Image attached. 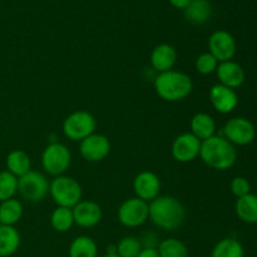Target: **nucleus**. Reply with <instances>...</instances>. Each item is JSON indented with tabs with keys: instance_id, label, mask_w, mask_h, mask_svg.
Segmentation results:
<instances>
[{
	"instance_id": "f257e3e1",
	"label": "nucleus",
	"mask_w": 257,
	"mask_h": 257,
	"mask_svg": "<svg viewBox=\"0 0 257 257\" xmlns=\"http://www.w3.org/2000/svg\"><path fill=\"white\" fill-rule=\"evenodd\" d=\"M150 220L156 227L165 231H175L182 226L186 217L185 206L173 196H158L148 203Z\"/></svg>"
},
{
	"instance_id": "f03ea898",
	"label": "nucleus",
	"mask_w": 257,
	"mask_h": 257,
	"mask_svg": "<svg viewBox=\"0 0 257 257\" xmlns=\"http://www.w3.org/2000/svg\"><path fill=\"white\" fill-rule=\"evenodd\" d=\"M200 158L213 170L226 171L236 163L237 151L223 136H213L201 143Z\"/></svg>"
},
{
	"instance_id": "7ed1b4c3",
	"label": "nucleus",
	"mask_w": 257,
	"mask_h": 257,
	"mask_svg": "<svg viewBox=\"0 0 257 257\" xmlns=\"http://www.w3.org/2000/svg\"><path fill=\"white\" fill-rule=\"evenodd\" d=\"M153 85L158 97L172 103L186 99L193 90L192 78L185 72L175 69L158 73Z\"/></svg>"
},
{
	"instance_id": "20e7f679",
	"label": "nucleus",
	"mask_w": 257,
	"mask_h": 257,
	"mask_svg": "<svg viewBox=\"0 0 257 257\" xmlns=\"http://www.w3.org/2000/svg\"><path fill=\"white\" fill-rule=\"evenodd\" d=\"M49 195L59 207L73 208L82 201L83 190L77 180L62 175L49 182Z\"/></svg>"
},
{
	"instance_id": "39448f33",
	"label": "nucleus",
	"mask_w": 257,
	"mask_h": 257,
	"mask_svg": "<svg viewBox=\"0 0 257 257\" xmlns=\"http://www.w3.org/2000/svg\"><path fill=\"white\" fill-rule=\"evenodd\" d=\"M72 163L69 148L60 142H50L42 153V167L53 177L64 175Z\"/></svg>"
},
{
	"instance_id": "423d86ee",
	"label": "nucleus",
	"mask_w": 257,
	"mask_h": 257,
	"mask_svg": "<svg viewBox=\"0 0 257 257\" xmlns=\"http://www.w3.org/2000/svg\"><path fill=\"white\" fill-rule=\"evenodd\" d=\"M97 120L88 110H75L70 113L63 122V133L68 140L80 142L95 133Z\"/></svg>"
},
{
	"instance_id": "0eeeda50",
	"label": "nucleus",
	"mask_w": 257,
	"mask_h": 257,
	"mask_svg": "<svg viewBox=\"0 0 257 257\" xmlns=\"http://www.w3.org/2000/svg\"><path fill=\"white\" fill-rule=\"evenodd\" d=\"M18 193L28 202H40L49 193V182L43 173L32 170L18 178Z\"/></svg>"
},
{
	"instance_id": "6e6552de",
	"label": "nucleus",
	"mask_w": 257,
	"mask_h": 257,
	"mask_svg": "<svg viewBox=\"0 0 257 257\" xmlns=\"http://www.w3.org/2000/svg\"><path fill=\"white\" fill-rule=\"evenodd\" d=\"M117 217L124 227H140L150 220V206L148 202L138 197L128 198L118 208Z\"/></svg>"
},
{
	"instance_id": "1a4fd4ad",
	"label": "nucleus",
	"mask_w": 257,
	"mask_h": 257,
	"mask_svg": "<svg viewBox=\"0 0 257 257\" xmlns=\"http://www.w3.org/2000/svg\"><path fill=\"white\" fill-rule=\"evenodd\" d=\"M223 137L233 146H247L256 137L255 125L251 120L243 117L231 118L223 127Z\"/></svg>"
},
{
	"instance_id": "9d476101",
	"label": "nucleus",
	"mask_w": 257,
	"mask_h": 257,
	"mask_svg": "<svg viewBox=\"0 0 257 257\" xmlns=\"http://www.w3.org/2000/svg\"><path fill=\"white\" fill-rule=\"evenodd\" d=\"M79 152L80 156L88 162H100L109 155L110 142L104 135L93 133L89 137L80 141Z\"/></svg>"
},
{
	"instance_id": "9b49d317",
	"label": "nucleus",
	"mask_w": 257,
	"mask_h": 257,
	"mask_svg": "<svg viewBox=\"0 0 257 257\" xmlns=\"http://www.w3.org/2000/svg\"><path fill=\"white\" fill-rule=\"evenodd\" d=\"M201 141L192 133H182L177 136L172 143L171 153L172 157L180 163H190L200 157Z\"/></svg>"
},
{
	"instance_id": "f8f14e48",
	"label": "nucleus",
	"mask_w": 257,
	"mask_h": 257,
	"mask_svg": "<svg viewBox=\"0 0 257 257\" xmlns=\"http://www.w3.org/2000/svg\"><path fill=\"white\" fill-rule=\"evenodd\" d=\"M208 53H211L218 63L232 60L236 54L235 38L226 30H216L208 39Z\"/></svg>"
},
{
	"instance_id": "ddd939ff",
	"label": "nucleus",
	"mask_w": 257,
	"mask_h": 257,
	"mask_svg": "<svg viewBox=\"0 0 257 257\" xmlns=\"http://www.w3.org/2000/svg\"><path fill=\"white\" fill-rule=\"evenodd\" d=\"M133 191L136 197L150 203L160 196L161 180L152 171H142L133 180Z\"/></svg>"
},
{
	"instance_id": "4468645a",
	"label": "nucleus",
	"mask_w": 257,
	"mask_h": 257,
	"mask_svg": "<svg viewBox=\"0 0 257 257\" xmlns=\"http://www.w3.org/2000/svg\"><path fill=\"white\" fill-rule=\"evenodd\" d=\"M74 225L83 228H90L97 226L102 220V207L94 201L82 200L72 208Z\"/></svg>"
},
{
	"instance_id": "2eb2a0df",
	"label": "nucleus",
	"mask_w": 257,
	"mask_h": 257,
	"mask_svg": "<svg viewBox=\"0 0 257 257\" xmlns=\"http://www.w3.org/2000/svg\"><path fill=\"white\" fill-rule=\"evenodd\" d=\"M208 98H210L212 107L221 114H228L238 104V95L235 89L225 87L220 83L211 87Z\"/></svg>"
},
{
	"instance_id": "dca6fc26",
	"label": "nucleus",
	"mask_w": 257,
	"mask_h": 257,
	"mask_svg": "<svg viewBox=\"0 0 257 257\" xmlns=\"http://www.w3.org/2000/svg\"><path fill=\"white\" fill-rule=\"evenodd\" d=\"M216 75H217L220 84L231 88V89H236V88L241 87L246 78L243 68L238 63L233 62V60L218 63Z\"/></svg>"
},
{
	"instance_id": "f3484780",
	"label": "nucleus",
	"mask_w": 257,
	"mask_h": 257,
	"mask_svg": "<svg viewBox=\"0 0 257 257\" xmlns=\"http://www.w3.org/2000/svg\"><path fill=\"white\" fill-rule=\"evenodd\" d=\"M177 50L173 45L163 43V44L157 45L151 53V65L157 73L168 72L173 69V67L177 63Z\"/></svg>"
},
{
	"instance_id": "a211bd4d",
	"label": "nucleus",
	"mask_w": 257,
	"mask_h": 257,
	"mask_svg": "<svg viewBox=\"0 0 257 257\" xmlns=\"http://www.w3.org/2000/svg\"><path fill=\"white\" fill-rule=\"evenodd\" d=\"M190 128L191 133H192L196 138H198L201 142L216 136V130H217L216 122L215 119H213L212 115H210L208 113L205 112L196 113V114L191 118Z\"/></svg>"
},
{
	"instance_id": "6ab92c4d",
	"label": "nucleus",
	"mask_w": 257,
	"mask_h": 257,
	"mask_svg": "<svg viewBox=\"0 0 257 257\" xmlns=\"http://www.w3.org/2000/svg\"><path fill=\"white\" fill-rule=\"evenodd\" d=\"M5 166L8 172L19 178L32 171V160L25 151L13 150L12 152L8 153Z\"/></svg>"
},
{
	"instance_id": "aec40b11",
	"label": "nucleus",
	"mask_w": 257,
	"mask_h": 257,
	"mask_svg": "<svg viewBox=\"0 0 257 257\" xmlns=\"http://www.w3.org/2000/svg\"><path fill=\"white\" fill-rule=\"evenodd\" d=\"M22 237L14 226L0 225V257H10L20 247Z\"/></svg>"
},
{
	"instance_id": "412c9836",
	"label": "nucleus",
	"mask_w": 257,
	"mask_h": 257,
	"mask_svg": "<svg viewBox=\"0 0 257 257\" xmlns=\"http://www.w3.org/2000/svg\"><path fill=\"white\" fill-rule=\"evenodd\" d=\"M24 215L23 203L17 198L0 202V225L14 226L19 222Z\"/></svg>"
},
{
	"instance_id": "4be33fe9",
	"label": "nucleus",
	"mask_w": 257,
	"mask_h": 257,
	"mask_svg": "<svg viewBox=\"0 0 257 257\" xmlns=\"http://www.w3.org/2000/svg\"><path fill=\"white\" fill-rule=\"evenodd\" d=\"M185 18L192 24H203L212 15V5L208 0H192L185 10Z\"/></svg>"
},
{
	"instance_id": "5701e85b",
	"label": "nucleus",
	"mask_w": 257,
	"mask_h": 257,
	"mask_svg": "<svg viewBox=\"0 0 257 257\" xmlns=\"http://www.w3.org/2000/svg\"><path fill=\"white\" fill-rule=\"evenodd\" d=\"M237 217L246 223H257V196L248 193L237 198L235 205Z\"/></svg>"
},
{
	"instance_id": "b1692460",
	"label": "nucleus",
	"mask_w": 257,
	"mask_h": 257,
	"mask_svg": "<svg viewBox=\"0 0 257 257\" xmlns=\"http://www.w3.org/2000/svg\"><path fill=\"white\" fill-rule=\"evenodd\" d=\"M69 257H98V246L89 236H78L70 242Z\"/></svg>"
},
{
	"instance_id": "393cba45",
	"label": "nucleus",
	"mask_w": 257,
	"mask_h": 257,
	"mask_svg": "<svg viewBox=\"0 0 257 257\" xmlns=\"http://www.w3.org/2000/svg\"><path fill=\"white\" fill-rule=\"evenodd\" d=\"M211 257H245V250L240 241L226 237L216 243L211 251Z\"/></svg>"
},
{
	"instance_id": "a878e982",
	"label": "nucleus",
	"mask_w": 257,
	"mask_h": 257,
	"mask_svg": "<svg viewBox=\"0 0 257 257\" xmlns=\"http://www.w3.org/2000/svg\"><path fill=\"white\" fill-rule=\"evenodd\" d=\"M157 252L160 257H188L190 251L186 246L185 242H182L178 238H166V240L160 241L157 246Z\"/></svg>"
},
{
	"instance_id": "bb28decb",
	"label": "nucleus",
	"mask_w": 257,
	"mask_h": 257,
	"mask_svg": "<svg viewBox=\"0 0 257 257\" xmlns=\"http://www.w3.org/2000/svg\"><path fill=\"white\" fill-rule=\"evenodd\" d=\"M50 225L57 232H68L74 226V217H73L72 208L59 207L57 206L50 216Z\"/></svg>"
},
{
	"instance_id": "cd10ccee",
	"label": "nucleus",
	"mask_w": 257,
	"mask_h": 257,
	"mask_svg": "<svg viewBox=\"0 0 257 257\" xmlns=\"http://www.w3.org/2000/svg\"><path fill=\"white\" fill-rule=\"evenodd\" d=\"M18 193V177L8 172L7 170L0 172V202L14 198Z\"/></svg>"
},
{
	"instance_id": "c85d7f7f",
	"label": "nucleus",
	"mask_w": 257,
	"mask_h": 257,
	"mask_svg": "<svg viewBox=\"0 0 257 257\" xmlns=\"http://www.w3.org/2000/svg\"><path fill=\"white\" fill-rule=\"evenodd\" d=\"M143 246L136 236H125L117 243V255L119 257H137Z\"/></svg>"
},
{
	"instance_id": "c756f323",
	"label": "nucleus",
	"mask_w": 257,
	"mask_h": 257,
	"mask_svg": "<svg viewBox=\"0 0 257 257\" xmlns=\"http://www.w3.org/2000/svg\"><path fill=\"white\" fill-rule=\"evenodd\" d=\"M218 67V60L213 57L211 53L206 52L202 53L197 57L195 62V68L200 74L210 75L212 73H216V69Z\"/></svg>"
},
{
	"instance_id": "7c9ffc66",
	"label": "nucleus",
	"mask_w": 257,
	"mask_h": 257,
	"mask_svg": "<svg viewBox=\"0 0 257 257\" xmlns=\"http://www.w3.org/2000/svg\"><path fill=\"white\" fill-rule=\"evenodd\" d=\"M230 188L232 195L236 196L237 198H240L250 193L251 186L247 178L242 177V176H237V177H235L231 181Z\"/></svg>"
},
{
	"instance_id": "2f4dec72",
	"label": "nucleus",
	"mask_w": 257,
	"mask_h": 257,
	"mask_svg": "<svg viewBox=\"0 0 257 257\" xmlns=\"http://www.w3.org/2000/svg\"><path fill=\"white\" fill-rule=\"evenodd\" d=\"M141 243H142L143 248H157L158 241L157 235L155 232H145L142 235V237L140 238Z\"/></svg>"
},
{
	"instance_id": "473e14b6",
	"label": "nucleus",
	"mask_w": 257,
	"mask_h": 257,
	"mask_svg": "<svg viewBox=\"0 0 257 257\" xmlns=\"http://www.w3.org/2000/svg\"><path fill=\"white\" fill-rule=\"evenodd\" d=\"M168 2H170V4L172 5L173 8H176V9L185 10L186 8L190 5V3L192 2V0H168Z\"/></svg>"
},
{
	"instance_id": "72a5a7b5",
	"label": "nucleus",
	"mask_w": 257,
	"mask_h": 257,
	"mask_svg": "<svg viewBox=\"0 0 257 257\" xmlns=\"http://www.w3.org/2000/svg\"><path fill=\"white\" fill-rule=\"evenodd\" d=\"M137 257H160V255L157 252V248H142Z\"/></svg>"
},
{
	"instance_id": "f704fd0d",
	"label": "nucleus",
	"mask_w": 257,
	"mask_h": 257,
	"mask_svg": "<svg viewBox=\"0 0 257 257\" xmlns=\"http://www.w3.org/2000/svg\"><path fill=\"white\" fill-rule=\"evenodd\" d=\"M105 253H117V245H109L107 247V252Z\"/></svg>"
},
{
	"instance_id": "c9c22d12",
	"label": "nucleus",
	"mask_w": 257,
	"mask_h": 257,
	"mask_svg": "<svg viewBox=\"0 0 257 257\" xmlns=\"http://www.w3.org/2000/svg\"><path fill=\"white\" fill-rule=\"evenodd\" d=\"M99 257H119V256H118L117 253H113V255H112V253H104V255L99 256Z\"/></svg>"
}]
</instances>
